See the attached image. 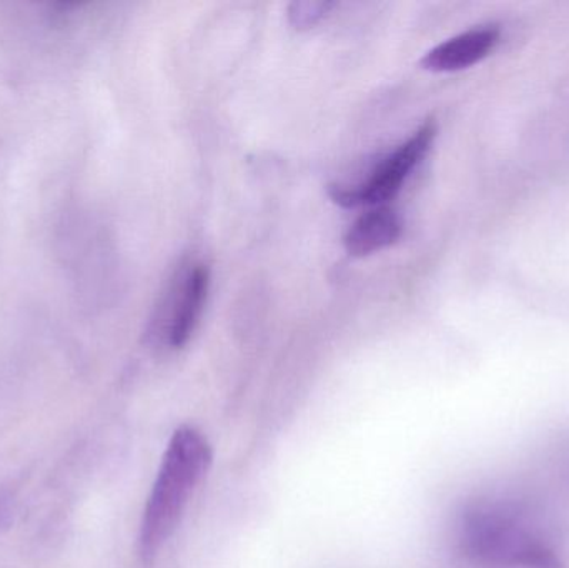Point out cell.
Wrapping results in <instances>:
<instances>
[{"label": "cell", "instance_id": "cell-1", "mask_svg": "<svg viewBox=\"0 0 569 568\" xmlns=\"http://www.w3.org/2000/svg\"><path fill=\"white\" fill-rule=\"evenodd\" d=\"M210 464L212 449L202 434L192 427H182L173 434L140 524L139 550L146 562L160 552L177 529L190 496Z\"/></svg>", "mask_w": 569, "mask_h": 568}, {"label": "cell", "instance_id": "cell-2", "mask_svg": "<svg viewBox=\"0 0 569 568\" xmlns=\"http://www.w3.org/2000/svg\"><path fill=\"white\" fill-rule=\"evenodd\" d=\"M460 544L481 568H560L551 547L510 504L470 507L461 519Z\"/></svg>", "mask_w": 569, "mask_h": 568}, {"label": "cell", "instance_id": "cell-3", "mask_svg": "<svg viewBox=\"0 0 569 568\" xmlns=\"http://www.w3.org/2000/svg\"><path fill=\"white\" fill-rule=\"evenodd\" d=\"M437 136V123L425 122L407 142L388 153L360 186H331L330 196L341 207L381 206L400 192L411 170L421 162Z\"/></svg>", "mask_w": 569, "mask_h": 568}, {"label": "cell", "instance_id": "cell-4", "mask_svg": "<svg viewBox=\"0 0 569 568\" xmlns=\"http://www.w3.org/2000/svg\"><path fill=\"white\" fill-rule=\"evenodd\" d=\"M500 42L497 26L477 27L445 40L421 59V67L431 72H457L487 59Z\"/></svg>", "mask_w": 569, "mask_h": 568}, {"label": "cell", "instance_id": "cell-5", "mask_svg": "<svg viewBox=\"0 0 569 568\" xmlns=\"http://www.w3.org/2000/svg\"><path fill=\"white\" fill-rule=\"evenodd\" d=\"M210 272L206 266L199 263L193 266L183 279L176 299L173 309H170V322L167 336L172 347H183L189 342L199 323L200 316L206 306L207 293H209Z\"/></svg>", "mask_w": 569, "mask_h": 568}, {"label": "cell", "instance_id": "cell-6", "mask_svg": "<svg viewBox=\"0 0 569 568\" xmlns=\"http://www.w3.org/2000/svg\"><path fill=\"white\" fill-rule=\"evenodd\" d=\"M403 232L397 210L380 206L355 220L345 236V249L351 257H367L393 246Z\"/></svg>", "mask_w": 569, "mask_h": 568}, {"label": "cell", "instance_id": "cell-7", "mask_svg": "<svg viewBox=\"0 0 569 568\" xmlns=\"http://www.w3.org/2000/svg\"><path fill=\"white\" fill-rule=\"evenodd\" d=\"M333 6L335 3L331 2H293L288 10L291 26L297 29H310L327 16L328 10Z\"/></svg>", "mask_w": 569, "mask_h": 568}, {"label": "cell", "instance_id": "cell-8", "mask_svg": "<svg viewBox=\"0 0 569 568\" xmlns=\"http://www.w3.org/2000/svg\"><path fill=\"white\" fill-rule=\"evenodd\" d=\"M7 500L9 499H3V497H0V517H2L3 512H6Z\"/></svg>", "mask_w": 569, "mask_h": 568}]
</instances>
